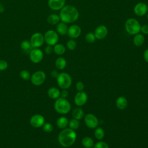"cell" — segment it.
<instances>
[{"instance_id":"34","label":"cell","mask_w":148,"mask_h":148,"mask_svg":"<svg viewBox=\"0 0 148 148\" xmlns=\"http://www.w3.org/2000/svg\"><path fill=\"white\" fill-rule=\"evenodd\" d=\"M94 148H109V146L106 143L102 141H100L97 142L94 146Z\"/></svg>"},{"instance_id":"3","label":"cell","mask_w":148,"mask_h":148,"mask_svg":"<svg viewBox=\"0 0 148 148\" xmlns=\"http://www.w3.org/2000/svg\"><path fill=\"white\" fill-rule=\"evenodd\" d=\"M54 108L56 111L58 113L65 114L69 112L71 109V105L66 98L59 97L56 99L54 102Z\"/></svg>"},{"instance_id":"10","label":"cell","mask_w":148,"mask_h":148,"mask_svg":"<svg viewBox=\"0 0 148 148\" xmlns=\"http://www.w3.org/2000/svg\"><path fill=\"white\" fill-rule=\"evenodd\" d=\"M30 124L34 128H39L43 126L45 123V119L43 116L39 114H34L29 120Z\"/></svg>"},{"instance_id":"19","label":"cell","mask_w":148,"mask_h":148,"mask_svg":"<svg viewBox=\"0 0 148 148\" xmlns=\"http://www.w3.org/2000/svg\"><path fill=\"white\" fill-rule=\"evenodd\" d=\"M20 47L23 52L26 54H29L30 51L32 49L30 42L27 40H23L20 43Z\"/></svg>"},{"instance_id":"28","label":"cell","mask_w":148,"mask_h":148,"mask_svg":"<svg viewBox=\"0 0 148 148\" xmlns=\"http://www.w3.org/2000/svg\"><path fill=\"white\" fill-rule=\"evenodd\" d=\"M104 135H105L104 131L101 127H98L95 129L94 132V135L97 139L101 140L103 139L104 137Z\"/></svg>"},{"instance_id":"13","label":"cell","mask_w":148,"mask_h":148,"mask_svg":"<svg viewBox=\"0 0 148 148\" xmlns=\"http://www.w3.org/2000/svg\"><path fill=\"white\" fill-rule=\"evenodd\" d=\"M94 34L96 39L102 40L106 38L108 34V28L104 25H100L97 27L94 30Z\"/></svg>"},{"instance_id":"42","label":"cell","mask_w":148,"mask_h":148,"mask_svg":"<svg viewBox=\"0 0 148 148\" xmlns=\"http://www.w3.org/2000/svg\"><path fill=\"white\" fill-rule=\"evenodd\" d=\"M147 20H148V12H147Z\"/></svg>"},{"instance_id":"27","label":"cell","mask_w":148,"mask_h":148,"mask_svg":"<svg viewBox=\"0 0 148 148\" xmlns=\"http://www.w3.org/2000/svg\"><path fill=\"white\" fill-rule=\"evenodd\" d=\"M83 116L84 112L83 110L80 108H75L72 112V116L73 119H75L77 120L82 119Z\"/></svg>"},{"instance_id":"8","label":"cell","mask_w":148,"mask_h":148,"mask_svg":"<svg viewBox=\"0 0 148 148\" xmlns=\"http://www.w3.org/2000/svg\"><path fill=\"white\" fill-rule=\"evenodd\" d=\"M46 74L42 71H38L34 72L31 76V83L35 86H40L42 84L46 79Z\"/></svg>"},{"instance_id":"31","label":"cell","mask_w":148,"mask_h":148,"mask_svg":"<svg viewBox=\"0 0 148 148\" xmlns=\"http://www.w3.org/2000/svg\"><path fill=\"white\" fill-rule=\"evenodd\" d=\"M66 47L70 50H74L77 47L76 42L73 39H71L66 43Z\"/></svg>"},{"instance_id":"16","label":"cell","mask_w":148,"mask_h":148,"mask_svg":"<svg viewBox=\"0 0 148 148\" xmlns=\"http://www.w3.org/2000/svg\"><path fill=\"white\" fill-rule=\"evenodd\" d=\"M49 7L53 10H61L65 4V0H49Z\"/></svg>"},{"instance_id":"21","label":"cell","mask_w":148,"mask_h":148,"mask_svg":"<svg viewBox=\"0 0 148 148\" xmlns=\"http://www.w3.org/2000/svg\"><path fill=\"white\" fill-rule=\"evenodd\" d=\"M47 94L50 98L55 99L60 97V91L56 87H51L48 90Z\"/></svg>"},{"instance_id":"15","label":"cell","mask_w":148,"mask_h":148,"mask_svg":"<svg viewBox=\"0 0 148 148\" xmlns=\"http://www.w3.org/2000/svg\"><path fill=\"white\" fill-rule=\"evenodd\" d=\"M87 95L83 91H79L75 96L74 101L76 105L81 106L84 105L87 101Z\"/></svg>"},{"instance_id":"12","label":"cell","mask_w":148,"mask_h":148,"mask_svg":"<svg viewBox=\"0 0 148 148\" xmlns=\"http://www.w3.org/2000/svg\"><path fill=\"white\" fill-rule=\"evenodd\" d=\"M148 11L147 5L144 2H138L134 7V12L135 15L141 17L145 16Z\"/></svg>"},{"instance_id":"2","label":"cell","mask_w":148,"mask_h":148,"mask_svg":"<svg viewBox=\"0 0 148 148\" xmlns=\"http://www.w3.org/2000/svg\"><path fill=\"white\" fill-rule=\"evenodd\" d=\"M76 139V134L71 128H64L59 134L58 139L60 144L65 147L72 146Z\"/></svg>"},{"instance_id":"17","label":"cell","mask_w":148,"mask_h":148,"mask_svg":"<svg viewBox=\"0 0 148 148\" xmlns=\"http://www.w3.org/2000/svg\"><path fill=\"white\" fill-rule=\"evenodd\" d=\"M145 38L142 34L138 33L134 35L133 38L134 45L136 47H140L142 46L145 42Z\"/></svg>"},{"instance_id":"9","label":"cell","mask_w":148,"mask_h":148,"mask_svg":"<svg viewBox=\"0 0 148 148\" xmlns=\"http://www.w3.org/2000/svg\"><path fill=\"white\" fill-rule=\"evenodd\" d=\"M29 55L30 60L35 64L40 62L43 58V53L39 48L32 49Z\"/></svg>"},{"instance_id":"11","label":"cell","mask_w":148,"mask_h":148,"mask_svg":"<svg viewBox=\"0 0 148 148\" xmlns=\"http://www.w3.org/2000/svg\"><path fill=\"white\" fill-rule=\"evenodd\" d=\"M82 33L80 27L77 24H73L68 27L67 35L71 39H76L80 36Z\"/></svg>"},{"instance_id":"23","label":"cell","mask_w":148,"mask_h":148,"mask_svg":"<svg viewBox=\"0 0 148 148\" xmlns=\"http://www.w3.org/2000/svg\"><path fill=\"white\" fill-rule=\"evenodd\" d=\"M68 120L66 117L61 116L59 117L57 120V125L58 128L61 129L66 128L68 125Z\"/></svg>"},{"instance_id":"20","label":"cell","mask_w":148,"mask_h":148,"mask_svg":"<svg viewBox=\"0 0 148 148\" xmlns=\"http://www.w3.org/2000/svg\"><path fill=\"white\" fill-rule=\"evenodd\" d=\"M117 107L121 110L124 109L128 105V102L127 99L124 97H119L116 102Z\"/></svg>"},{"instance_id":"18","label":"cell","mask_w":148,"mask_h":148,"mask_svg":"<svg viewBox=\"0 0 148 148\" xmlns=\"http://www.w3.org/2000/svg\"><path fill=\"white\" fill-rule=\"evenodd\" d=\"M68 27L66 23L63 22H59L56 26V32L58 33V34H60L61 35H65L67 34Z\"/></svg>"},{"instance_id":"7","label":"cell","mask_w":148,"mask_h":148,"mask_svg":"<svg viewBox=\"0 0 148 148\" xmlns=\"http://www.w3.org/2000/svg\"><path fill=\"white\" fill-rule=\"evenodd\" d=\"M32 48H39L41 47L44 42V35L40 32H35L31 36L29 40Z\"/></svg>"},{"instance_id":"5","label":"cell","mask_w":148,"mask_h":148,"mask_svg":"<svg viewBox=\"0 0 148 148\" xmlns=\"http://www.w3.org/2000/svg\"><path fill=\"white\" fill-rule=\"evenodd\" d=\"M57 82L58 86L62 89L68 88L72 84V78L71 76L65 72L59 73L57 77Z\"/></svg>"},{"instance_id":"4","label":"cell","mask_w":148,"mask_h":148,"mask_svg":"<svg viewBox=\"0 0 148 148\" xmlns=\"http://www.w3.org/2000/svg\"><path fill=\"white\" fill-rule=\"evenodd\" d=\"M125 29L126 32L131 35H135L140 32V24L139 21L134 18H129L125 23Z\"/></svg>"},{"instance_id":"1","label":"cell","mask_w":148,"mask_h":148,"mask_svg":"<svg viewBox=\"0 0 148 148\" xmlns=\"http://www.w3.org/2000/svg\"><path fill=\"white\" fill-rule=\"evenodd\" d=\"M60 20L65 23H71L76 21L79 16L78 10L71 5H65L61 10L59 14Z\"/></svg>"},{"instance_id":"41","label":"cell","mask_w":148,"mask_h":148,"mask_svg":"<svg viewBox=\"0 0 148 148\" xmlns=\"http://www.w3.org/2000/svg\"><path fill=\"white\" fill-rule=\"evenodd\" d=\"M59 73H58V72L56 70H53L51 72V75L54 78H57V76H58Z\"/></svg>"},{"instance_id":"14","label":"cell","mask_w":148,"mask_h":148,"mask_svg":"<svg viewBox=\"0 0 148 148\" xmlns=\"http://www.w3.org/2000/svg\"><path fill=\"white\" fill-rule=\"evenodd\" d=\"M84 122L86 125L90 128L93 129L98 125V120L97 118L91 113H88L84 117Z\"/></svg>"},{"instance_id":"25","label":"cell","mask_w":148,"mask_h":148,"mask_svg":"<svg viewBox=\"0 0 148 148\" xmlns=\"http://www.w3.org/2000/svg\"><path fill=\"white\" fill-rule=\"evenodd\" d=\"M55 65L58 69L62 70L64 69L66 65V60L62 57L57 58L55 61Z\"/></svg>"},{"instance_id":"22","label":"cell","mask_w":148,"mask_h":148,"mask_svg":"<svg viewBox=\"0 0 148 148\" xmlns=\"http://www.w3.org/2000/svg\"><path fill=\"white\" fill-rule=\"evenodd\" d=\"M66 51L65 47L61 43H57L53 47V52L57 55H62Z\"/></svg>"},{"instance_id":"39","label":"cell","mask_w":148,"mask_h":148,"mask_svg":"<svg viewBox=\"0 0 148 148\" xmlns=\"http://www.w3.org/2000/svg\"><path fill=\"white\" fill-rule=\"evenodd\" d=\"M68 96V92L66 89H64L61 92H60V97L63 98H66Z\"/></svg>"},{"instance_id":"24","label":"cell","mask_w":148,"mask_h":148,"mask_svg":"<svg viewBox=\"0 0 148 148\" xmlns=\"http://www.w3.org/2000/svg\"><path fill=\"white\" fill-rule=\"evenodd\" d=\"M60 21V16L56 14H51L47 18V23L51 25H57Z\"/></svg>"},{"instance_id":"35","label":"cell","mask_w":148,"mask_h":148,"mask_svg":"<svg viewBox=\"0 0 148 148\" xmlns=\"http://www.w3.org/2000/svg\"><path fill=\"white\" fill-rule=\"evenodd\" d=\"M8 66V64L7 61L3 60H0V71H1L6 69Z\"/></svg>"},{"instance_id":"33","label":"cell","mask_w":148,"mask_h":148,"mask_svg":"<svg viewBox=\"0 0 148 148\" xmlns=\"http://www.w3.org/2000/svg\"><path fill=\"white\" fill-rule=\"evenodd\" d=\"M20 76L21 78L23 80H27L31 78V75L29 72L27 70H23L20 73Z\"/></svg>"},{"instance_id":"30","label":"cell","mask_w":148,"mask_h":148,"mask_svg":"<svg viewBox=\"0 0 148 148\" xmlns=\"http://www.w3.org/2000/svg\"><path fill=\"white\" fill-rule=\"evenodd\" d=\"M68 124L69 126V128L73 130L77 129L78 127H79V122L77 120L75 119H73L71 120L68 123Z\"/></svg>"},{"instance_id":"26","label":"cell","mask_w":148,"mask_h":148,"mask_svg":"<svg viewBox=\"0 0 148 148\" xmlns=\"http://www.w3.org/2000/svg\"><path fill=\"white\" fill-rule=\"evenodd\" d=\"M82 143L83 146L86 148H91L94 146L93 140L88 136H86L83 138L82 140Z\"/></svg>"},{"instance_id":"6","label":"cell","mask_w":148,"mask_h":148,"mask_svg":"<svg viewBox=\"0 0 148 148\" xmlns=\"http://www.w3.org/2000/svg\"><path fill=\"white\" fill-rule=\"evenodd\" d=\"M45 42L48 45L51 46H54L58 42L59 36L58 33L52 29L48 30L44 35Z\"/></svg>"},{"instance_id":"40","label":"cell","mask_w":148,"mask_h":148,"mask_svg":"<svg viewBox=\"0 0 148 148\" xmlns=\"http://www.w3.org/2000/svg\"><path fill=\"white\" fill-rule=\"evenodd\" d=\"M143 58L146 62L148 63V49H147L143 53Z\"/></svg>"},{"instance_id":"36","label":"cell","mask_w":148,"mask_h":148,"mask_svg":"<svg viewBox=\"0 0 148 148\" xmlns=\"http://www.w3.org/2000/svg\"><path fill=\"white\" fill-rule=\"evenodd\" d=\"M76 88L78 91H83L84 88V85L82 82H78L76 84Z\"/></svg>"},{"instance_id":"37","label":"cell","mask_w":148,"mask_h":148,"mask_svg":"<svg viewBox=\"0 0 148 148\" xmlns=\"http://www.w3.org/2000/svg\"><path fill=\"white\" fill-rule=\"evenodd\" d=\"M45 52L47 54H50L53 52V47L51 45H48L45 48Z\"/></svg>"},{"instance_id":"29","label":"cell","mask_w":148,"mask_h":148,"mask_svg":"<svg viewBox=\"0 0 148 148\" xmlns=\"http://www.w3.org/2000/svg\"><path fill=\"white\" fill-rule=\"evenodd\" d=\"M85 39L86 40L90 43H94L95 40H96V38L95 36V35L93 32H88L86 34V36H85Z\"/></svg>"},{"instance_id":"38","label":"cell","mask_w":148,"mask_h":148,"mask_svg":"<svg viewBox=\"0 0 148 148\" xmlns=\"http://www.w3.org/2000/svg\"><path fill=\"white\" fill-rule=\"evenodd\" d=\"M140 32L143 34H148V24H144L140 27Z\"/></svg>"},{"instance_id":"32","label":"cell","mask_w":148,"mask_h":148,"mask_svg":"<svg viewBox=\"0 0 148 148\" xmlns=\"http://www.w3.org/2000/svg\"><path fill=\"white\" fill-rule=\"evenodd\" d=\"M42 128L43 131L47 133L51 132L53 130V126L50 123H45L42 126Z\"/></svg>"}]
</instances>
